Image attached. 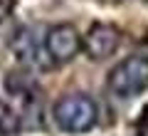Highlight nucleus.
Here are the masks:
<instances>
[{
  "mask_svg": "<svg viewBox=\"0 0 148 136\" xmlns=\"http://www.w3.org/2000/svg\"><path fill=\"white\" fill-rule=\"evenodd\" d=\"M109 92L119 99H131L148 89V57L146 55H131L121 59L106 77Z\"/></svg>",
  "mask_w": 148,
  "mask_h": 136,
  "instance_id": "f03ea898",
  "label": "nucleus"
},
{
  "mask_svg": "<svg viewBox=\"0 0 148 136\" xmlns=\"http://www.w3.org/2000/svg\"><path fill=\"white\" fill-rule=\"evenodd\" d=\"M12 50H15L17 59L40 64V45H37V40L32 37L30 30H20V32H17L15 42H12Z\"/></svg>",
  "mask_w": 148,
  "mask_h": 136,
  "instance_id": "39448f33",
  "label": "nucleus"
},
{
  "mask_svg": "<svg viewBox=\"0 0 148 136\" xmlns=\"http://www.w3.org/2000/svg\"><path fill=\"white\" fill-rule=\"evenodd\" d=\"M82 50V35L72 22H59L52 25L45 35V52H47L49 62L64 64L72 62Z\"/></svg>",
  "mask_w": 148,
  "mask_h": 136,
  "instance_id": "7ed1b4c3",
  "label": "nucleus"
},
{
  "mask_svg": "<svg viewBox=\"0 0 148 136\" xmlns=\"http://www.w3.org/2000/svg\"><path fill=\"white\" fill-rule=\"evenodd\" d=\"M10 10V3H8V0H0V20H3V17H5V12Z\"/></svg>",
  "mask_w": 148,
  "mask_h": 136,
  "instance_id": "423d86ee",
  "label": "nucleus"
},
{
  "mask_svg": "<svg viewBox=\"0 0 148 136\" xmlns=\"http://www.w3.org/2000/svg\"><path fill=\"white\" fill-rule=\"evenodd\" d=\"M119 45H121V30L114 22H94L82 37V50L94 62L111 57L119 50Z\"/></svg>",
  "mask_w": 148,
  "mask_h": 136,
  "instance_id": "20e7f679",
  "label": "nucleus"
},
{
  "mask_svg": "<svg viewBox=\"0 0 148 136\" xmlns=\"http://www.w3.org/2000/svg\"><path fill=\"white\" fill-rule=\"evenodd\" d=\"M54 124L67 134H84L96 124V101L89 94H64L52 109Z\"/></svg>",
  "mask_w": 148,
  "mask_h": 136,
  "instance_id": "f257e3e1",
  "label": "nucleus"
}]
</instances>
